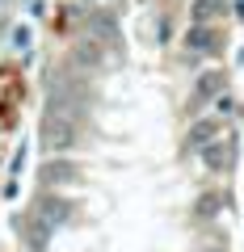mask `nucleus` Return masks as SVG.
I'll return each instance as SVG.
<instances>
[{
  "instance_id": "1",
  "label": "nucleus",
  "mask_w": 244,
  "mask_h": 252,
  "mask_svg": "<svg viewBox=\"0 0 244 252\" xmlns=\"http://www.w3.org/2000/svg\"><path fill=\"white\" fill-rule=\"evenodd\" d=\"M42 135H46V147H51V152H68V147H72V122H68L64 109H51V114H46Z\"/></svg>"
}]
</instances>
